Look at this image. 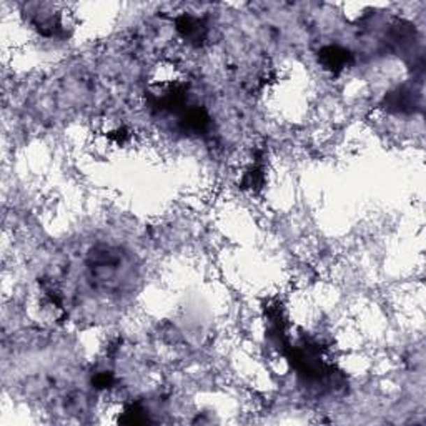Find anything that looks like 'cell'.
<instances>
[{
    "label": "cell",
    "mask_w": 426,
    "mask_h": 426,
    "mask_svg": "<svg viewBox=\"0 0 426 426\" xmlns=\"http://www.w3.org/2000/svg\"><path fill=\"white\" fill-rule=\"evenodd\" d=\"M320 60L330 71H341L350 64L351 54L346 49H341L338 45H328L320 52Z\"/></svg>",
    "instance_id": "obj_2"
},
{
    "label": "cell",
    "mask_w": 426,
    "mask_h": 426,
    "mask_svg": "<svg viewBox=\"0 0 426 426\" xmlns=\"http://www.w3.org/2000/svg\"><path fill=\"white\" fill-rule=\"evenodd\" d=\"M89 272L98 288L114 291L127 284L130 267L120 250L112 247H100L90 254Z\"/></svg>",
    "instance_id": "obj_1"
},
{
    "label": "cell",
    "mask_w": 426,
    "mask_h": 426,
    "mask_svg": "<svg viewBox=\"0 0 426 426\" xmlns=\"http://www.w3.org/2000/svg\"><path fill=\"white\" fill-rule=\"evenodd\" d=\"M177 30L184 36V38L190 42H200L203 36H205V27H203L202 22L197 17L186 14L177 20Z\"/></svg>",
    "instance_id": "obj_3"
}]
</instances>
